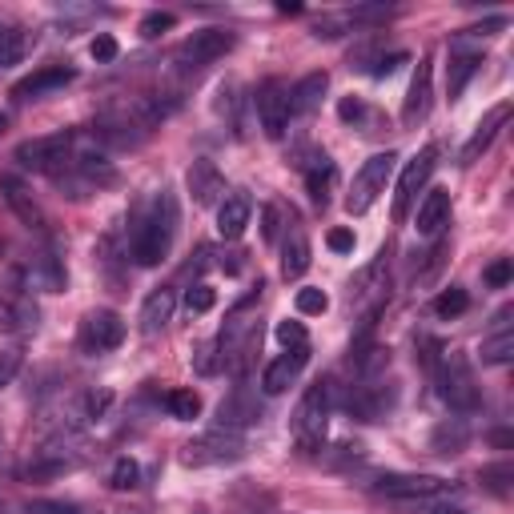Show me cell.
<instances>
[{
	"mask_svg": "<svg viewBox=\"0 0 514 514\" xmlns=\"http://www.w3.org/2000/svg\"><path fill=\"white\" fill-rule=\"evenodd\" d=\"M294 306H298V314H326L330 310V298H326V290H314V286H306V290H298V298H294Z\"/></svg>",
	"mask_w": 514,
	"mask_h": 514,
	"instance_id": "cell-33",
	"label": "cell"
},
{
	"mask_svg": "<svg viewBox=\"0 0 514 514\" xmlns=\"http://www.w3.org/2000/svg\"><path fill=\"white\" fill-rule=\"evenodd\" d=\"M482 53H466V49H450V65H446V97L458 101L462 89L470 85V77L478 73Z\"/></svg>",
	"mask_w": 514,
	"mask_h": 514,
	"instance_id": "cell-26",
	"label": "cell"
},
{
	"mask_svg": "<svg viewBox=\"0 0 514 514\" xmlns=\"http://www.w3.org/2000/svg\"><path fill=\"white\" fill-rule=\"evenodd\" d=\"M185 306H189V314H209L217 306V290L213 286H193L185 294Z\"/></svg>",
	"mask_w": 514,
	"mask_h": 514,
	"instance_id": "cell-37",
	"label": "cell"
},
{
	"mask_svg": "<svg viewBox=\"0 0 514 514\" xmlns=\"http://www.w3.org/2000/svg\"><path fill=\"white\" fill-rule=\"evenodd\" d=\"M25 514H81L73 502H57V498H33L25 502Z\"/></svg>",
	"mask_w": 514,
	"mask_h": 514,
	"instance_id": "cell-40",
	"label": "cell"
},
{
	"mask_svg": "<svg viewBox=\"0 0 514 514\" xmlns=\"http://www.w3.org/2000/svg\"><path fill=\"white\" fill-rule=\"evenodd\" d=\"M506 121H510V101L494 105V109H490V113L478 121V129H474V133H470V141L462 145L458 161H462V165H474V161H478V157H482V153L494 145V137H498V129H502Z\"/></svg>",
	"mask_w": 514,
	"mask_h": 514,
	"instance_id": "cell-17",
	"label": "cell"
},
{
	"mask_svg": "<svg viewBox=\"0 0 514 514\" xmlns=\"http://www.w3.org/2000/svg\"><path fill=\"white\" fill-rule=\"evenodd\" d=\"M326 245H330L334 253H354V229H330Z\"/></svg>",
	"mask_w": 514,
	"mask_h": 514,
	"instance_id": "cell-44",
	"label": "cell"
},
{
	"mask_svg": "<svg viewBox=\"0 0 514 514\" xmlns=\"http://www.w3.org/2000/svg\"><path fill=\"white\" fill-rule=\"evenodd\" d=\"M290 430H294L298 450H306V454H318L326 446V434H330V386L326 382L306 386V394H302V402L294 410Z\"/></svg>",
	"mask_w": 514,
	"mask_h": 514,
	"instance_id": "cell-3",
	"label": "cell"
},
{
	"mask_svg": "<svg viewBox=\"0 0 514 514\" xmlns=\"http://www.w3.org/2000/svg\"><path fill=\"white\" fill-rule=\"evenodd\" d=\"M462 446H466V430H462V422H458V418H454V430H450V426H442V430L434 434V450H438V454H458Z\"/></svg>",
	"mask_w": 514,
	"mask_h": 514,
	"instance_id": "cell-34",
	"label": "cell"
},
{
	"mask_svg": "<svg viewBox=\"0 0 514 514\" xmlns=\"http://www.w3.org/2000/svg\"><path fill=\"white\" fill-rule=\"evenodd\" d=\"M426 514H462V510H426Z\"/></svg>",
	"mask_w": 514,
	"mask_h": 514,
	"instance_id": "cell-48",
	"label": "cell"
},
{
	"mask_svg": "<svg viewBox=\"0 0 514 514\" xmlns=\"http://www.w3.org/2000/svg\"><path fill=\"white\" fill-rule=\"evenodd\" d=\"M510 278H514L510 257H498V262H490V266H486V274H482V282H486V286H494V290L510 286Z\"/></svg>",
	"mask_w": 514,
	"mask_h": 514,
	"instance_id": "cell-39",
	"label": "cell"
},
{
	"mask_svg": "<svg viewBox=\"0 0 514 514\" xmlns=\"http://www.w3.org/2000/svg\"><path fill=\"white\" fill-rule=\"evenodd\" d=\"M173 310H177V290H169V286L153 290L145 298V306H141V334L145 338H157L173 322Z\"/></svg>",
	"mask_w": 514,
	"mask_h": 514,
	"instance_id": "cell-23",
	"label": "cell"
},
{
	"mask_svg": "<svg viewBox=\"0 0 514 514\" xmlns=\"http://www.w3.org/2000/svg\"><path fill=\"white\" fill-rule=\"evenodd\" d=\"M0 193H5V201L13 205V213H17L33 233H49V217H45V209L37 205V197L29 193V185H25L21 177L5 173V177H0Z\"/></svg>",
	"mask_w": 514,
	"mask_h": 514,
	"instance_id": "cell-15",
	"label": "cell"
},
{
	"mask_svg": "<svg viewBox=\"0 0 514 514\" xmlns=\"http://www.w3.org/2000/svg\"><path fill=\"white\" fill-rule=\"evenodd\" d=\"M81 350L85 354H109L125 342V318L117 310H89L81 322Z\"/></svg>",
	"mask_w": 514,
	"mask_h": 514,
	"instance_id": "cell-10",
	"label": "cell"
},
{
	"mask_svg": "<svg viewBox=\"0 0 514 514\" xmlns=\"http://www.w3.org/2000/svg\"><path fill=\"white\" fill-rule=\"evenodd\" d=\"M73 157H77V133H69V129L45 133V137H33V141H21L17 153H13V161H17L21 169L49 173V177L65 173Z\"/></svg>",
	"mask_w": 514,
	"mask_h": 514,
	"instance_id": "cell-4",
	"label": "cell"
},
{
	"mask_svg": "<svg viewBox=\"0 0 514 514\" xmlns=\"http://www.w3.org/2000/svg\"><path fill=\"white\" fill-rule=\"evenodd\" d=\"M177 25V17L173 13H149V17H141V25H137V33L145 37V41H153V37H161V33H169Z\"/></svg>",
	"mask_w": 514,
	"mask_h": 514,
	"instance_id": "cell-35",
	"label": "cell"
},
{
	"mask_svg": "<svg viewBox=\"0 0 514 514\" xmlns=\"http://www.w3.org/2000/svg\"><path fill=\"white\" fill-rule=\"evenodd\" d=\"M510 478H514V466H510V462H498V466H486V470H482V482H486L494 494H506Z\"/></svg>",
	"mask_w": 514,
	"mask_h": 514,
	"instance_id": "cell-38",
	"label": "cell"
},
{
	"mask_svg": "<svg viewBox=\"0 0 514 514\" xmlns=\"http://www.w3.org/2000/svg\"><path fill=\"white\" fill-rule=\"evenodd\" d=\"M185 185H189V193H193V205H213V201L225 193V177H221V169H217L209 157H197V161L189 165Z\"/></svg>",
	"mask_w": 514,
	"mask_h": 514,
	"instance_id": "cell-19",
	"label": "cell"
},
{
	"mask_svg": "<svg viewBox=\"0 0 514 514\" xmlns=\"http://www.w3.org/2000/svg\"><path fill=\"white\" fill-rule=\"evenodd\" d=\"M233 45H237V33H229V29H201V33H193L181 45V61L189 69H205V65L221 61L225 53H233Z\"/></svg>",
	"mask_w": 514,
	"mask_h": 514,
	"instance_id": "cell-11",
	"label": "cell"
},
{
	"mask_svg": "<svg viewBox=\"0 0 514 514\" xmlns=\"http://www.w3.org/2000/svg\"><path fill=\"white\" fill-rule=\"evenodd\" d=\"M253 105H257V121H262V133L270 137V141H282L286 137V129H290V85L286 81H278V77H270V81H262L257 85V93H253Z\"/></svg>",
	"mask_w": 514,
	"mask_h": 514,
	"instance_id": "cell-8",
	"label": "cell"
},
{
	"mask_svg": "<svg viewBox=\"0 0 514 514\" xmlns=\"http://www.w3.org/2000/svg\"><path fill=\"white\" fill-rule=\"evenodd\" d=\"M286 209H278V205H262V237L274 245L278 241V233H282V225H286Z\"/></svg>",
	"mask_w": 514,
	"mask_h": 514,
	"instance_id": "cell-36",
	"label": "cell"
},
{
	"mask_svg": "<svg viewBox=\"0 0 514 514\" xmlns=\"http://www.w3.org/2000/svg\"><path fill=\"white\" fill-rule=\"evenodd\" d=\"M434 382H438V394L450 410L458 414H474L482 406V390H478V378H474V366L462 350H442L438 366H434Z\"/></svg>",
	"mask_w": 514,
	"mask_h": 514,
	"instance_id": "cell-2",
	"label": "cell"
},
{
	"mask_svg": "<svg viewBox=\"0 0 514 514\" xmlns=\"http://www.w3.org/2000/svg\"><path fill=\"white\" fill-rule=\"evenodd\" d=\"M29 49H33V37L25 29H0V69L17 65Z\"/></svg>",
	"mask_w": 514,
	"mask_h": 514,
	"instance_id": "cell-28",
	"label": "cell"
},
{
	"mask_svg": "<svg viewBox=\"0 0 514 514\" xmlns=\"http://www.w3.org/2000/svg\"><path fill=\"white\" fill-rule=\"evenodd\" d=\"M370 490L382 498H394V502H430V498H446L454 490V482H446L438 474H382V478H374Z\"/></svg>",
	"mask_w": 514,
	"mask_h": 514,
	"instance_id": "cell-7",
	"label": "cell"
},
{
	"mask_svg": "<svg viewBox=\"0 0 514 514\" xmlns=\"http://www.w3.org/2000/svg\"><path fill=\"white\" fill-rule=\"evenodd\" d=\"M89 53H93V61H101V65H105V61H117V53H121V49H117V41H113L109 33H97V37H93V45H89Z\"/></svg>",
	"mask_w": 514,
	"mask_h": 514,
	"instance_id": "cell-42",
	"label": "cell"
},
{
	"mask_svg": "<svg viewBox=\"0 0 514 514\" xmlns=\"http://www.w3.org/2000/svg\"><path fill=\"white\" fill-rule=\"evenodd\" d=\"M326 89H330V77H326V73H306V77L290 89V113H314V109L322 105Z\"/></svg>",
	"mask_w": 514,
	"mask_h": 514,
	"instance_id": "cell-27",
	"label": "cell"
},
{
	"mask_svg": "<svg viewBox=\"0 0 514 514\" xmlns=\"http://www.w3.org/2000/svg\"><path fill=\"white\" fill-rule=\"evenodd\" d=\"M314 262V249H310V237L302 229V221L290 213L286 217V241H282V278L286 282H298Z\"/></svg>",
	"mask_w": 514,
	"mask_h": 514,
	"instance_id": "cell-14",
	"label": "cell"
},
{
	"mask_svg": "<svg viewBox=\"0 0 514 514\" xmlns=\"http://www.w3.org/2000/svg\"><path fill=\"white\" fill-rule=\"evenodd\" d=\"M249 221H253V197L249 193L237 189V193L221 197V205H217V233L225 241H237L249 229Z\"/></svg>",
	"mask_w": 514,
	"mask_h": 514,
	"instance_id": "cell-18",
	"label": "cell"
},
{
	"mask_svg": "<svg viewBox=\"0 0 514 514\" xmlns=\"http://www.w3.org/2000/svg\"><path fill=\"white\" fill-rule=\"evenodd\" d=\"M21 350H5V354H0V390H5L13 378H17V370H21Z\"/></svg>",
	"mask_w": 514,
	"mask_h": 514,
	"instance_id": "cell-43",
	"label": "cell"
},
{
	"mask_svg": "<svg viewBox=\"0 0 514 514\" xmlns=\"http://www.w3.org/2000/svg\"><path fill=\"white\" fill-rule=\"evenodd\" d=\"M434 165H438V145H422V149L402 165V177H398V189H394V221H406V213H410L414 197L422 193V185L430 181Z\"/></svg>",
	"mask_w": 514,
	"mask_h": 514,
	"instance_id": "cell-9",
	"label": "cell"
},
{
	"mask_svg": "<svg viewBox=\"0 0 514 514\" xmlns=\"http://www.w3.org/2000/svg\"><path fill=\"white\" fill-rule=\"evenodd\" d=\"M394 169H398V153H390V149H386V153H374V157L354 173V185H350V193H346V213H350V217L370 213L374 201L386 193Z\"/></svg>",
	"mask_w": 514,
	"mask_h": 514,
	"instance_id": "cell-5",
	"label": "cell"
},
{
	"mask_svg": "<svg viewBox=\"0 0 514 514\" xmlns=\"http://www.w3.org/2000/svg\"><path fill=\"white\" fill-rule=\"evenodd\" d=\"M5 129H9V117H5V113H0V133H5Z\"/></svg>",
	"mask_w": 514,
	"mask_h": 514,
	"instance_id": "cell-47",
	"label": "cell"
},
{
	"mask_svg": "<svg viewBox=\"0 0 514 514\" xmlns=\"http://www.w3.org/2000/svg\"><path fill=\"white\" fill-rule=\"evenodd\" d=\"M466 306H470V298H466V290H458V286H450V290H442V294L434 298V314H438V318H458V314H466Z\"/></svg>",
	"mask_w": 514,
	"mask_h": 514,
	"instance_id": "cell-31",
	"label": "cell"
},
{
	"mask_svg": "<svg viewBox=\"0 0 514 514\" xmlns=\"http://www.w3.org/2000/svg\"><path fill=\"white\" fill-rule=\"evenodd\" d=\"M37 306L21 294H9V290H0V334H29L37 330Z\"/></svg>",
	"mask_w": 514,
	"mask_h": 514,
	"instance_id": "cell-21",
	"label": "cell"
},
{
	"mask_svg": "<svg viewBox=\"0 0 514 514\" xmlns=\"http://www.w3.org/2000/svg\"><path fill=\"white\" fill-rule=\"evenodd\" d=\"M402 61H406V53H394V57H382V61H378V69H374V77H390V73H394V69L402 65Z\"/></svg>",
	"mask_w": 514,
	"mask_h": 514,
	"instance_id": "cell-46",
	"label": "cell"
},
{
	"mask_svg": "<svg viewBox=\"0 0 514 514\" xmlns=\"http://www.w3.org/2000/svg\"><path fill=\"white\" fill-rule=\"evenodd\" d=\"M73 81H77V69H69V65H45V69H37V73H29L25 81L13 85V101L17 105H29V101H41V97L73 85Z\"/></svg>",
	"mask_w": 514,
	"mask_h": 514,
	"instance_id": "cell-13",
	"label": "cell"
},
{
	"mask_svg": "<svg viewBox=\"0 0 514 514\" xmlns=\"http://www.w3.org/2000/svg\"><path fill=\"white\" fill-rule=\"evenodd\" d=\"M434 61L422 57L414 77H410V89H406V101H402V125L406 129H418L426 117H430V101H434Z\"/></svg>",
	"mask_w": 514,
	"mask_h": 514,
	"instance_id": "cell-12",
	"label": "cell"
},
{
	"mask_svg": "<svg viewBox=\"0 0 514 514\" xmlns=\"http://www.w3.org/2000/svg\"><path fill=\"white\" fill-rule=\"evenodd\" d=\"M121 514H145V510H121Z\"/></svg>",
	"mask_w": 514,
	"mask_h": 514,
	"instance_id": "cell-49",
	"label": "cell"
},
{
	"mask_svg": "<svg viewBox=\"0 0 514 514\" xmlns=\"http://www.w3.org/2000/svg\"><path fill=\"white\" fill-rule=\"evenodd\" d=\"M173 237H177V201H173V193H157L153 201H149V209L137 217V225H133V237H129V257L137 266H161L165 257H169V249H173Z\"/></svg>",
	"mask_w": 514,
	"mask_h": 514,
	"instance_id": "cell-1",
	"label": "cell"
},
{
	"mask_svg": "<svg viewBox=\"0 0 514 514\" xmlns=\"http://www.w3.org/2000/svg\"><path fill=\"white\" fill-rule=\"evenodd\" d=\"M241 454H245V438L237 430H225V426L205 430L201 438L181 446V462L185 466H221V462H237Z\"/></svg>",
	"mask_w": 514,
	"mask_h": 514,
	"instance_id": "cell-6",
	"label": "cell"
},
{
	"mask_svg": "<svg viewBox=\"0 0 514 514\" xmlns=\"http://www.w3.org/2000/svg\"><path fill=\"white\" fill-rule=\"evenodd\" d=\"M338 117H342L346 125H350V121H362V117H366V105H362L358 97H346V101L338 105Z\"/></svg>",
	"mask_w": 514,
	"mask_h": 514,
	"instance_id": "cell-45",
	"label": "cell"
},
{
	"mask_svg": "<svg viewBox=\"0 0 514 514\" xmlns=\"http://www.w3.org/2000/svg\"><path fill=\"white\" fill-rule=\"evenodd\" d=\"M414 225H418L422 237H438V233L450 225V193H446V189H430V193L418 201Z\"/></svg>",
	"mask_w": 514,
	"mask_h": 514,
	"instance_id": "cell-24",
	"label": "cell"
},
{
	"mask_svg": "<svg viewBox=\"0 0 514 514\" xmlns=\"http://www.w3.org/2000/svg\"><path fill=\"white\" fill-rule=\"evenodd\" d=\"M278 342H282L286 350H294V346H310V338H306V326H302V322H278Z\"/></svg>",
	"mask_w": 514,
	"mask_h": 514,
	"instance_id": "cell-41",
	"label": "cell"
},
{
	"mask_svg": "<svg viewBox=\"0 0 514 514\" xmlns=\"http://www.w3.org/2000/svg\"><path fill=\"white\" fill-rule=\"evenodd\" d=\"M306 362H310V346H294V350L278 354V358L262 370V390H266V394H282V390H290V386L302 378Z\"/></svg>",
	"mask_w": 514,
	"mask_h": 514,
	"instance_id": "cell-16",
	"label": "cell"
},
{
	"mask_svg": "<svg viewBox=\"0 0 514 514\" xmlns=\"http://www.w3.org/2000/svg\"><path fill=\"white\" fill-rule=\"evenodd\" d=\"M298 169L306 173V189H310V201H314L318 209H326V201H330V185H334V177H338L334 161H330L322 149H314V153H310V161H302Z\"/></svg>",
	"mask_w": 514,
	"mask_h": 514,
	"instance_id": "cell-22",
	"label": "cell"
},
{
	"mask_svg": "<svg viewBox=\"0 0 514 514\" xmlns=\"http://www.w3.org/2000/svg\"><path fill=\"white\" fill-rule=\"evenodd\" d=\"M221 346H217V338L213 342H197L193 346V370L201 374V378H213L217 370H221V354H217Z\"/></svg>",
	"mask_w": 514,
	"mask_h": 514,
	"instance_id": "cell-30",
	"label": "cell"
},
{
	"mask_svg": "<svg viewBox=\"0 0 514 514\" xmlns=\"http://www.w3.org/2000/svg\"><path fill=\"white\" fill-rule=\"evenodd\" d=\"M165 410L177 418V422H193L201 414V394L197 390H169L165 394Z\"/></svg>",
	"mask_w": 514,
	"mask_h": 514,
	"instance_id": "cell-29",
	"label": "cell"
},
{
	"mask_svg": "<svg viewBox=\"0 0 514 514\" xmlns=\"http://www.w3.org/2000/svg\"><path fill=\"white\" fill-rule=\"evenodd\" d=\"M253 422H262V406H257V398L237 386L221 406H217V426L225 430H241V426H253Z\"/></svg>",
	"mask_w": 514,
	"mask_h": 514,
	"instance_id": "cell-20",
	"label": "cell"
},
{
	"mask_svg": "<svg viewBox=\"0 0 514 514\" xmlns=\"http://www.w3.org/2000/svg\"><path fill=\"white\" fill-rule=\"evenodd\" d=\"M137 482H141V466L133 458H117L113 462V474H109V486L113 490H133Z\"/></svg>",
	"mask_w": 514,
	"mask_h": 514,
	"instance_id": "cell-32",
	"label": "cell"
},
{
	"mask_svg": "<svg viewBox=\"0 0 514 514\" xmlns=\"http://www.w3.org/2000/svg\"><path fill=\"white\" fill-rule=\"evenodd\" d=\"M514 310L506 306V310H498V318H494V330H490V338L482 342V362L486 366H506L510 358H514V334H510V318Z\"/></svg>",
	"mask_w": 514,
	"mask_h": 514,
	"instance_id": "cell-25",
	"label": "cell"
}]
</instances>
